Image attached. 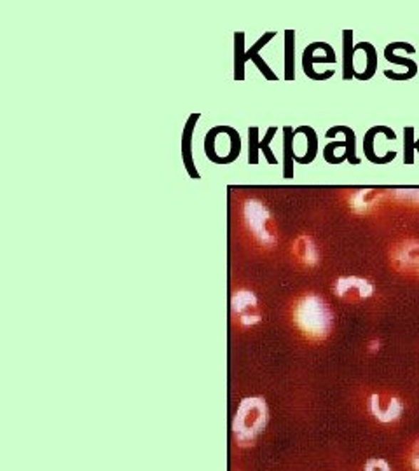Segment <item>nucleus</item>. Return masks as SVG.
I'll return each mask as SVG.
<instances>
[{
  "label": "nucleus",
  "instance_id": "obj_1",
  "mask_svg": "<svg viewBox=\"0 0 419 471\" xmlns=\"http://www.w3.org/2000/svg\"><path fill=\"white\" fill-rule=\"evenodd\" d=\"M299 328L311 337H325L332 326V314L325 301L318 295H308L296 307Z\"/></svg>",
  "mask_w": 419,
  "mask_h": 471
},
{
  "label": "nucleus",
  "instance_id": "obj_2",
  "mask_svg": "<svg viewBox=\"0 0 419 471\" xmlns=\"http://www.w3.org/2000/svg\"><path fill=\"white\" fill-rule=\"evenodd\" d=\"M273 37H276V32L264 33L250 49L244 51V33L236 32L234 33V81H244V63L248 60L254 61L257 65V68L261 70V73L266 79L269 81H278L276 73H273V70L269 68V65L262 60L261 49L266 44H269V41Z\"/></svg>",
  "mask_w": 419,
  "mask_h": 471
},
{
  "label": "nucleus",
  "instance_id": "obj_3",
  "mask_svg": "<svg viewBox=\"0 0 419 471\" xmlns=\"http://www.w3.org/2000/svg\"><path fill=\"white\" fill-rule=\"evenodd\" d=\"M267 419V407L261 398L244 400L236 415V431L239 437H254Z\"/></svg>",
  "mask_w": 419,
  "mask_h": 471
},
{
  "label": "nucleus",
  "instance_id": "obj_4",
  "mask_svg": "<svg viewBox=\"0 0 419 471\" xmlns=\"http://www.w3.org/2000/svg\"><path fill=\"white\" fill-rule=\"evenodd\" d=\"M276 131H278L276 126H271L269 130H267V135L261 140L259 138L257 126L248 128V162H250V165H259V152H262V154L266 155L269 165H278V159L274 157L273 150H271L269 145V143L273 142Z\"/></svg>",
  "mask_w": 419,
  "mask_h": 471
},
{
  "label": "nucleus",
  "instance_id": "obj_5",
  "mask_svg": "<svg viewBox=\"0 0 419 471\" xmlns=\"http://www.w3.org/2000/svg\"><path fill=\"white\" fill-rule=\"evenodd\" d=\"M244 217H247L248 227L255 232V236H257L262 243H273L274 237L266 227L267 220H269V213L264 208V205L257 201H247V205H244Z\"/></svg>",
  "mask_w": 419,
  "mask_h": 471
},
{
  "label": "nucleus",
  "instance_id": "obj_6",
  "mask_svg": "<svg viewBox=\"0 0 419 471\" xmlns=\"http://www.w3.org/2000/svg\"><path fill=\"white\" fill-rule=\"evenodd\" d=\"M201 114H191L187 119V124L184 128V133H182V161H184L185 170L187 173L191 175V178L194 180H200L201 175L200 171L196 170V162H194L192 157V136H194V130H196V124L200 120Z\"/></svg>",
  "mask_w": 419,
  "mask_h": 471
},
{
  "label": "nucleus",
  "instance_id": "obj_7",
  "mask_svg": "<svg viewBox=\"0 0 419 471\" xmlns=\"http://www.w3.org/2000/svg\"><path fill=\"white\" fill-rule=\"evenodd\" d=\"M378 133H384V135H386L388 140L397 138L395 131L390 130V128H386V126L371 128V130L367 131L366 140H363V150H366V157L372 162V165H388V162H391L395 157H397V152L391 150V152H388L384 157H378V154L374 152V138H376V135H378Z\"/></svg>",
  "mask_w": 419,
  "mask_h": 471
},
{
  "label": "nucleus",
  "instance_id": "obj_8",
  "mask_svg": "<svg viewBox=\"0 0 419 471\" xmlns=\"http://www.w3.org/2000/svg\"><path fill=\"white\" fill-rule=\"evenodd\" d=\"M318 48H320V42H313V44H309L308 48L304 49V54H302V70H304V73L309 77V79L327 81V79H331L336 72H333V70H327V72H324V73H316L313 70V65L318 63V61H321V63H336L337 56L316 58L314 56V51H316Z\"/></svg>",
  "mask_w": 419,
  "mask_h": 471
},
{
  "label": "nucleus",
  "instance_id": "obj_9",
  "mask_svg": "<svg viewBox=\"0 0 419 471\" xmlns=\"http://www.w3.org/2000/svg\"><path fill=\"white\" fill-rule=\"evenodd\" d=\"M336 291L339 297L367 299L372 294V285L360 278H343L337 281Z\"/></svg>",
  "mask_w": 419,
  "mask_h": 471
},
{
  "label": "nucleus",
  "instance_id": "obj_10",
  "mask_svg": "<svg viewBox=\"0 0 419 471\" xmlns=\"http://www.w3.org/2000/svg\"><path fill=\"white\" fill-rule=\"evenodd\" d=\"M371 400H372L371 402L372 412H374V415L381 423H391L395 421V419L400 418L403 407L397 398H390L386 400V402H381V398L374 395Z\"/></svg>",
  "mask_w": 419,
  "mask_h": 471
},
{
  "label": "nucleus",
  "instance_id": "obj_11",
  "mask_svg": "<svg viewBox=\"0 0 419 471\" xmlns=\"http://www.w3.org/2000/svg\"><path fill=\"white\" fill-rule=\"evenodd\" d=\"M283 178H294V161H296V152H294V135L292 126L283 128Z\"/></svg>",
  "mask_w": 419,
  "mask_h": 471
},
{
  "label": "nucleus",
  "instance_id": "obj_12",
  "mask_svg": "<svg viewBox=\"0 0 419 471\" xmlns=\"http://www.w3.org/2000/svg\"><path fill=\"white\" fill-rule=\"evenodd\" d=\"M339 133H344L346 136V150H344V155H346V159L349 161V165H360V157L356 155V136H355V131L351 130V128L348 126H333L331 130L327 131V138H336V135Z\"/></svg>",
  "mask_w": 419,
  "mask_h": 471
},
{
  "label": "nucleus",
  "instance_id": "obj_13",
  "mask_svg": "<svg viewBox=\"0 0 419 471\" xmlns=\"http://www.w3.org/2000/svg\"><path fill=\"white\" fill-rule=\"evenodd\" d=\"M296 79V32H285V81Z\"/></svg>",
  "mask_w": 419,
  "mask_h": 471
},
{
  "label": "nucleus",
  "instance_id": "obj_14",
  "mask_svg": "<svg viewBox=\"0 0 419 471\" xmlns=\"http://www.w3.org/2000/svg\"><path fill=\"white\" fill-rule=\"evenodd\" d=\"M343 77L344 81H349L355 77V63H353V56H355V46H353V32L351 30H344L343 32Z\"/></svg>",
  "mask_w": 419,
  "mask_h": 471
},
{
  "label": "nucleus",
  "instance_id": "obj_15",
  "mask_svg": "<svg viewBox=\"0 0 419 471\" xmlns=\"http://www.w3.org/2000/svg\"><path fill=\"white\" fill-rule=\"evenodd\" d=\"M296 135H304L306 142H308V150H306L304 157H296V162L299 165H309L314 161L318 154V136L314 133L311 126H299L296 130Z\"/></svg>",
  "mask_w": 419,
  "mask_h": 471
},
{
  "label": "nucleus",
  "instance_id": "obj_16",
  "mask_svg": "<svg viewBox=\"0 0 419 471\" xmlns=\"http://www.w3.org/2000/svg\"><path fill=\"white\" fill-rule=\"evenodd\" d=\"M356 49L363 51L367 58V67L363 70V73H355V77L358 81H368L378 70V53H376V48L371 44V42H360V44L355 46Z\"/></svg>",
  "mask_w": 419,
  "mask_h": 471
},
{
  "label": "nucleus",
  "instance_id": "obj_17",
  "mask_svg": "<svg viewBox=\"0 0 419 471\" xmlns=\"http://www.w3.org/2000/svg\"><path fill=\"white\" fill-rule=\"evenodd\" d=\"M255 306H257V297L248 290L238 291L232 297V309L239 314H244L247 309H255Z\"/></svg>",
  "mask_w": 419,
  "mask_h": 471
},
{
  "label": "nucleus",
  "instance_id": "obj_18",
  "mask_svg": "<svg viewBox=\"0 0 419 471\" xmlns=\"http://www.w3.org/2000/svg\"><path fill=\"white\" fill-rule=\"evenodd\" d=\"M403 161L405 165H413L414 162V128H405L403 130Z\"/></svg>",
  "mask_w": 419,
  "mask_h": 471
},
{
  "label": "nucleus",
  "instance_id": "obj_19",
  "mask_svg": "<svg viewBox=\"0 0 419 471\" xmlns=\"http://www.w3.org/2000/svg\"><path fill=\"white\" fill-rule=\"evenodd\" d=\"M384 58H386L388 61H391V63H395V65H403V67H407L410 70V72H414V73H418V65H416V61H413V60H409V58H405V56H397V54L393 53V51H390V49H384Z\"/></svg>",
  "mask_w": 419,
  "mask_h": 471
},
{
  "label": "nucleus",
  "instance_id": "obj_20",
  "mask_svg": "<svg viewBox=\"0 0 419 471\" xmlns=\"http://www.w3.org/2000/svg\"><path fill=\"white\" fill-rule=\"evenodd\" d=\"M366 471H391L384 459H371L366 465Z\"/></svg>",
  "mask_w": 419,
  "mask_h": 471
},
{
  "label": "nucleus",
  "instance_id": "obj_21",
  "mask_svg": "<svg viewBox=\"0 0 419 471\" xmlns=\"http://www.w3.org/2000/svg\"><path fill=\"white\" fill-rule=\"evenodd\" d=\"M410 462H413V468L419 471V440L416 443V447H414V452H413V457H410Z\"/></svg>",
  "mask_w": 419,
  "mask_h": 471
},
{
  "label": "nucleus",
  "instance_id": "obj_22",
  "mask_svg": "<svg viewBox=\"0 0 419 471\" xmlns=\"http://www.w3.org/2000/svg\"><path fill=\"white\" fill-rule=\"evenodd\" d=\"M414 150H416V152H418V154H419V140H418V142H416V143H414Z\"/></svg>",
  "mask_w": 419,
  "mask_h": 471
}]
</instances>
